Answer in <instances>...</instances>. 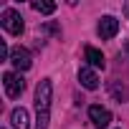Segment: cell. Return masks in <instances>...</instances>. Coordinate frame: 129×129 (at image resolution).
<instances>
[{"mask_svg":"<svg viewBox=\"0 0 129 129\" xmlns=\"http://www.w3.org/2000/svg\"><path fill=\"white\" fill-rule=\"evenodd\" d=\"M51 94H53V86H51V79H41L38 81V89H36V129H48V121H51Z\"/></svg>","mask_w":129,"mask_h":129,"instance_id":"1","label":"cell"},{"mask_svg":"<svg viewBox=\"0 0 129 129\" xmlns=\"http://www.w3.org/2000/svg\"><path fill=\"white\" fill-rule=\"evenodd\" d=\"M0 25H3L10 36H20V33H23V18H20V13L13 10V8L3 10V15H0Z\"/></svg>","mask_w":129,"mask_h":129,"instance_id":"2","label":"cell"},{"mask_svg":"<svg viewBox=\"0 0 129 129\" xmlns=\"http://www.w3.org/2000/svg\"><path fill=\"white\" fill-rule=\"evenodd\" d=\"M3 86H5V94H8L10 99H18V96L25 91V81H23V76H20V74H13V71L3 74Z\"/></svg>","mask_w":129,"mask_h":129,"instance_id":"3","label":"cell"},{"mask_svg":"<svg viewBox=\"0 0 129 129\" xmlns=\"http://www.w3.org/2000/svg\"><path fill=\"white\" fill-rule=\"evenodd\" d=\"M10 63L18 69V71H28L33 66V58H30V51L23 48V46H15L10 48Z\"/></svg>","mask_w":129,"mask_h":129,"instance_id":"4","label":"cell"},{"mask_svg":"<svg viewBox=\"0 0 129 129\" xmlns=\"http://www.w3.org/2000/svg\"><path fill=\"white\" fill-rule=\"evenodd\" d=\"M89 119L94 121L96 129H109V124H111V114H109V109L101 106V104L89 106Z\"/></svg>","mask_w":129,"mask_h":129,"instance_id":"5","label":"cell"},{"mask_svg":"<svg viewBox=\"0 0 129 129\" xmlns=\"http://www.w3.org/2000/svg\"><path fill=\"white\" fill-rule=\"evenodd\" d=\"M96 33H99V38H104V41L114 38V36L119 33V20H116L114 15H104V18L99 20V25H96Z\"/></svg>","mask_w":129,"mask_h":129,"instance_id":"6","label":"cell"},{"mask_svg":"<svg viewBox=\"0 0 129 129\" xmlns=\"http://www.w3.org/2000/svg\"><path fill=\"white\" fill-rule=\"evenodd\" d=\"M79 81H81V86L89 89V91L99 89V76H96V71H94L91 66H81V71H79Z\"/></svg>","mask_w":129,"mask_h":129,"instance_id":"7","label":"cell"},{"mask_svg":"<svg viewBox=\"0 0 129 129\" xmlns=\"http://www.w3.org/2000/svg\"><path fill=\"white\" fill-rule=\"evenodd\" d=\"M10 124H13V129H28L30 126V121H28V111L20 106V109H13V114H10Z\"/></svg>","mask_w":129,"mask_h":129,"instance_id":"8","label":"cell"},{"mask_svg":"<svg viewBox=\"0 0 129 129\" xmlns=\"http://www.w3.org/2000/svg\"><path fill=\"white\" fill-rule=\"evenodd\" d=\"M86 61H89V66H91V69H104V66H106L104 53H101L99 48H94V46L86 48Z\"/></svg>","mask_w":129,"mask_h":129,"instance_id":"9","label":"cell"},{"mask_svg":"<svg viewBox=\"0 0 129 129\" xmlns=\"http://www.w3.org/2000/svg\"><path fill=\"white\" fill-rule=\"evenodd\" d=\"M33 10L41 13V15H51L56 10V3H51V0H36L33 3Z\"/></svg>","mask_w":129,"mask_h":129,"instance_id":"10","label":"cell"},{"mask_svg":"<svg viewBox=\"0 0 129 129\" xmlns=\"http://www.w3.org/2000/svg\"><path fill=\"white\" fill-rule=\"evenodd\" d=\"M0 61H10V51H8V46L0 41Z\"/></svg>","mask_w":129,"mask_h":129,"instance_id":"11","label":"cell"},{"mask_svg":"<svg viewBox=\"0 0 129 129\" xmlns=\"http://www.w3.org/2000/svg\"><path fill=\"white\" fill-rule=\"evenodd\" d=\"M111 91H114V96H119V99H124V96H126V91H124V89H119V84H114V86H111Z\"/></svg>","mask_w":129,"mask_h":129,"instance_id":"12","label":"cell"},{"mask_svg":"<svg viewBox=\"0 0 129 129\" xmlns=\"http://www.w3.org/2000/svg\"><path fill=\"white\" fill-rule=\"evenodd\" d=\"M124 48H126V53H129V41H126V46H124Z\"/></svg>","mask_w":129,"mask_h":129,"instance_id":"13","label":"cell"},{"mask_svg":"<svg viewBox=\"0 0 129 129\" xmlns=\"http://www.w3.org/2000/svg\"><path fill=\"white\" fill-rule=\"evenodd\" d=\"M126 13H129V3H126Z\"/></svg>","mask_w":129,"mask_h":129,"instance_id":"14","label":"cell"}]
</instances>
